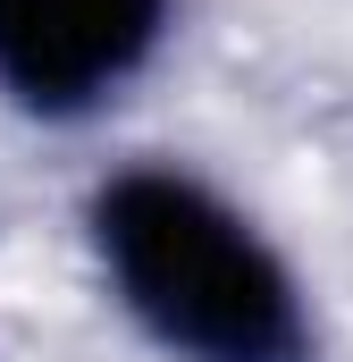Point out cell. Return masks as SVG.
<instances>
[{
  "mask_svg": "<svg viewBox=\"0 0 353 362\" xmlns=\"http://www.w3.org/2000/svg\"><path fill=\"white\" fill-rule=\"evenodd\" d=\"M92 253L135 312V329L176 362H320L294 270L244 211L202 177L118 169L92 194Z\"/></svg>",
  "mask_w": 353,
  "mask_h": 362,
  "instance_id": "cell-1",
  "label": "cell"
},
{
  "mask_svg": "<svg viewBox=\"0 0 353 362\" xmlns=\"http://www.w3.org/2000/svg\"><path fill=\"white\" fill-rule=\"evenodd\" d=\"M169 34V0H0V93L34 118H85Z\"/></svg>",
  "mask_w": 353,
  "mask_h": 362,
  "instance_id": "cell-2",
  "label": "cell"
}]
</instances>
